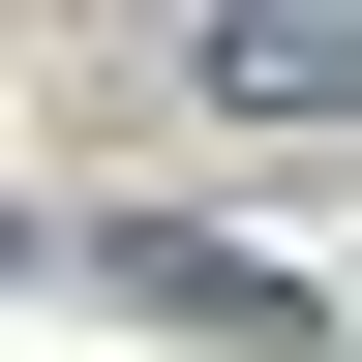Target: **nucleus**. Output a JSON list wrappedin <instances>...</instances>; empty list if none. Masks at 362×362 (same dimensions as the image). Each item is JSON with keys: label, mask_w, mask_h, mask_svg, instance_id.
Listing matches in <instances>:
<instances>
[{"label": "nucleus", "mask_w": 362, "mask_h": 362, "mask_svg": "<svg viewBox=\"0 0 362 362\" xmlns=\"http://www.w3.org/2000/svg\"><path fill=\"white\" fill-rule=\"evenodd\" d=\"M181 61L242 90V121H332L362 90V0H181Z\"/></svg>", "instance_id": "1"}]
</instances>
